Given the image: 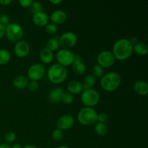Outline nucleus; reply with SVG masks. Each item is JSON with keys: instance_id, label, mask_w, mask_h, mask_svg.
<instances>
[{"instance_id": "nucleus-1", "label": "nucleus", "mask_w": 148, "mask_h": 148, "mask_svg": "<svg viewBox=\"0 0 148 148\" xmlns=\"http://www.w3.org/2000/svg\"><path fill=\"white\" fill-rule=\"evenodd\" d=\"M133 52V46L130 40L121 38L116 40L113 47V54L115 59L118 60H126L131 56Z\"/></svg>"}, {"instance_id": "nucleus-2", "label": "nucleus", "mask_w": 148, "mask_h": 148, "mask_svg": "<svg viewBox=\"0 0 148 148\" xmlns=\"http://www.w3.org/2000/svg\"><path fill=\"white\" fill-rule=\"evenodd\" d=\"M121 78L119 74L116 72H109L101 77L100 84L103 90L106 91H114L120 86Z\"/></svg>"}, {"instance_id": "nucleus-3", "label": "nucleus", "mask_w": 148, "mask_h": 148, "mask_svg": "<svg viewBox=\"0 0 148 148\" xmlns=\"http://www.w3.org/2000/svg\"><path fill=\"white\" fill-rule=\"evenodd\" d=\"M67 69L59 64H54L49 68L47 77L49 80L54 84H59L64 82L67 77Z\"/></svg>"}, {"instance_id": "nucleus-4", "label": "nucleus", "mask_w": 148, "mask_h": 148, "mask_svg": "<svg viewBox=\"0 0 148 148\" xmlns=\"http://www.w3.org/2000/svg\"><path fill=\"white\" fill-rule=\"evenodd\" d=\"M97 116L98 114L93 108L85 107L78 113L77 119L82 125L89 126L96 123Z\"/></svg>"}, {"instance_id": "nucleus-5", "label": "nucleus", "mask_w": 148, "mask_h": 148, "mask_svg": "<svg viewBox=\"0 0 148 148\" xmlns=\"http://www.w3.org/2000/svg\"><path fill=\"white\" fill-rule=\"evenodd\" d=\"M100 101V95L98 91L94 89L84 90L81 95V101L86 107L96 106Z\"/></svg>"}, {"instance_id": "nucleus-6", "label": "nucleus", "mask_w": 148, "mask_h": 148, "mask_svg": "<svg viewBox=\"0 0 148 148\" xmlns=\"http://www.w3.org/2000/svg\"><path fill=\"white\" fill-rule=\"evenodd\" d=\"M5 35L10 41L18 42L23 37V29L17 23H9L6 26Z\"/></svg>"}, {"instance_id": "nucleus-7", "label": "nucleus", "mask_w": 148, "mask_h": 148, "mask_svg": "<svg viewBox=\"0 0 148 148\" xmlns=\"http://www.w3.org/2000/svg\"><path fill=\"white\" fill-rule=\"evenodd\" d=\"M58 40H59V46H61L64 49L69 50V49L72 48L76 44L77 38L75 33L69 31L63 33Z\"/></svg>"}, {"instance_id": "nucleus-8", "label": "nucleus", "mask_w": 148, "mask_h": 148, "mask_svg": "<svg viewBox=\"0 0 148 148\" xmlns=\"http://www.w3.org/2000/svg\"><path fill=\"white\" fill-rule=\"evenodd\" d=\"M56 60L62 66H70L74 62L75 54L69 49H62L56 53Z\"/></svg>"}, {"instance_id": "nucleus-9", "label": "nucleus", "mask_w": 148, "mask_h": 148, "mask_svg": "<svg viewBox=\"0 0 148 148\" xmlns=\"http://www.w3.org/2000/svg\"><path fill=\"white\" fill-rule=\"evenodd\" d=\"M46 72L44 66L41 64H34L29 67L27 70L28 78L33 81H38L41 79Z\"/></svg>"}, {"instance_id": "nucleus-10", "label": "nucleus", "mask_w": 148, "mask_h": 148, "mask_svg": "<svg viewBox=\"0 0 148 148\" xmlns=\"http://www.w3.org/2000/svg\"><path fill=\"white\" fill-rule=\"evenodd\" d=\"M115 57L113 54L112 51H103L98 54L97 61L98 65L103 67H110L115 62Z\"/></svg>"}, {"instance_id": "nucleus-11", "label": "nucleus", "mask_w": 148, "mask_h": 148, "mask_svg": "<svg viewBox=\"0 0 148 148\" xmlns=\"http://www.w3.org/2000/svg\"><path fill=\"white\" fill-rule=\"evenodd\" d=\"M74 124H75V119L70 114H65L62 116L56 122L58 129L62 131L69 130L74 125Z\"/></svg>"}, {"instance_id": "nucleus-12", "label": "nucleus", "mask_w": 148, "mask_h": 148, "mask_svg": "<svg viewBox=\"0 0 148 148\" xmlns=\"http://www.w3.org/2000/svg\"><path fill=\"white\" fill-rule=\"evenodd\" d=\"M14 53L16 56L23 58L27 56L30 52V45L25 40H19L14 46Z\"/></svg>"}, {"instance_id": "nucleus-13", "label": "nucleus", "mask_w": 148, "mask_h": 148, "mask_svg": "<svg viewBox=\"0 0 148 148\" xmlns=\"http://www.w3.org/2000/svg\"><path fill=\"white\" fill-rule=\"evenodd\" d=\"M72 66L74 72L77 75H82L86 72V66L85 64L82 62V59L79 55H75L74 62L72 64Z\"/></svg>"}, {"instance_id": "nucleus-14", "label": "nucleus", "mask_w": 148, "mask_h": 148, "mask_svg": "<svg viewBox=\"0 0 148 148\" xmlns=\"http://www.w3.org/2000/svg\"><path fill=\"white\" fill-rule=\"evenodd\" d=\"M49 17L44 12H40L33 14V22L38 26H46L49 23Z\"/></svg>"}, {"instance_id": "nucleus-15", "label": "nucleus", "mask_w": 148, "mask_h": 148, "mask_svg": "<svg viewBox=\"0 0 148 148\" xmlns=\"http://www.w3.org/2000/svg\"><path fill=\"white\" fill-rule=\"evenodd\" d=\"M63 92L64 91L62 88H53L49 91V94H48V98H49V101H51L53 103H58L61 101V98H62Z\"/></svg>"}, {"instance_id": "nucleus-16", "label": "nucleus", "mask_w": 148, "mask_h": 148, "mask_svg": "<svg viewBox=\"0 0 148 148\" xmlns=\"http://www.w3.org/2000/svg\"><path fill=\"white\" fill-rule=\"evenodd\" d=\"M66 14L62 10H56L52 12L51 20L53 24H62L66 20Z\"/></svg>"}, {"instance_id": "nucleus-17", "label": "nucleus", "mask_w": 148, "mask_h": 148, "mask_svg": "<svg viewBox=\"0 0 148 148\" xmlns=\"http://www.w3.org/2000/svg\"><path fill=\"white\" fill-rule=\"evenodd\" d=\"M67 90L69 93H71L72 95L79 94L83 91L82 84L77 80L70 81L67 85Z\"/></svg>"}, {"instance_id": "nucleus-18", "label": "nucleus", "mask_w": 148, "mask_h": 148, "mask_svg": "<svg viewBox=\"0 0 148 148\" xmlns=\"http://www.w3.org/2000/svg\"><path fill=\"white\" fill-rule=\"evenodd\" d=\"M134 90L140 95H145L148 93V84L145 81L138 80L134 85Z\"/></svg>"}, {"instance_id": "nucleus-19", "label": "nucleus", "mask_w": 148, "mask_h": 148, "mask_svg": "<svg viewBox=\"0 0 148 148\" xmlns=\"http://www.w3.org/2000/svg\"><path fill=\"white\" fill-rule=\"evenodd\" d=\"M40 58L44 64H49L53 59V53L47 48H43L40 52Z\"/></svg>"}, {"instance_id": "nucleus-20", "label": "nucleus", "mask_w": 148, "mask_h": 148, "mask_svg": "<svg viewBox=\"0 0 148 148\" xmlns=\"http://www.w3.org/2000/svg\"><path fill=\"white\" fill-rule=\"evenodd\" d=\"M28 85V79L25 76L19 75L13 80V86L17 89H24Z\"/></svg>"}, {"instance_id": "nucleus-21", "label": "nucleus", "mask_w": 148, "mask_h": 148, "mask_svg": "<svg viewBox=\"0 0 148 148\" xmlns=\"http://www.w3.org/2000/svg\"><path fill=\"white\" fill-rule=\"evenodd\" d=\"M133 51L140 56H144L147 53L148 46L145 43H137L133 46Z\"/></svg>"}, {"instance_id": "nucleus-22", "label": "nucleus", "mask_w": 148, "mask_h": 148, "mask_svg": "<svg viewBox=\"0 0 148 148\" xmlns=\"http://www.w3.org/2000/svg\"><path fill=\"white\" fill-rule=\"evenodd\" d=\"M95 84V77L92 75H88L84 79L82 88L83 90L92 89Z\"/></svg>"}, {"instance_id": "nucleus-23", "label": "nucleus", "mask_w": 148, "mask_h": 148, "mask_svg": "<svg viewBox=\"0 0 148 148\" xmlns=\"http://www.w3.org/2000/svg\"><path fill=\"white\" fill-rule=\"evenodd\" d=\"M94 130H95L96 134L100 136H105L108 133V127H107L106 124H103V123H95Z\"/></svg>"}, {"instance_id": "nucleus-24", "label": "nucleus", "mask_w": 148, "mask_h": 148, "mask_svg": "<svg viewBox=\"0 0 148 148\" xmlns=\"http://www.w3.org/2000/svg\"><path fill=\"white\" fill-rule=\"evenodd\" d=\"M59 47V40L56 38H51L46 42V47L51 50V51H54L57 50L58 48Z\"/></svg>"}, {"instance_id": "nucleus-25", "label": "nucleus", "mask_w": 148, "mask_h": 148, "mask_svg": "<svg viewBox=\"0 0 148 148\" xmlns=\"http://www.w3.org/2000/svg\"><path fill=\"white\" fill-rule=\"evenodd\" d=\"M11 58L10 52L6 49H0V65L8 63Z\"/></svg>"}, {"instance_id": "nucleus-26", "label": "nucleus", "mask_w": 148, "mask_h": 148, "mask_svg": "<svg viewBox=\"0 0 148 148\" xmlns=\"http://www.w3.org/2000/svg\"><path fill=\"white\" fill-rule=\"evenodd\" d=\"M29 8H30V13L33 14L43 11V6L41 2L39 1H33Z\"/></svg>"}, {"instance_id": "nucleus-27", "label": "nucleus", "mask_w": 148, "mask_h": 148, "mask_svg": "<svg viewBox=\"0 0 148 148\" xmlns=\"http://www.w3.org/2000/svg\"><path fill=\"white\" fill-rule=\"evenodd\" d=\"M92 75L95 77L101 78L103 76V68L98 64L95 65L92 67Z\"/></svg>"}, {"instance_id": "nucleus-28", "label": "nucleus", "mask_w": 148, "mask_h": 148, "mask_svg": "<svg viewBox=\"0 0 148 148\" xmlns=\"http://www.w3.org/2000/svg\"><path fill=\"white\" fill-rule=\"evenodd\" d=\"M61 101L66 104H70L74 101V96L69 92H63L61 98Z\"/></svg>"}, {"instance_id": "nucleus-29", "label": "nucleus", "mask_w": 148, "mask_h": 148, "mask_svg": "<svg viewBox=\"0 0 148 148\" xmlns=\"http://www.w3.org/2000/svg\"><path fill=\"white\" fill-rule=\"evenodd\" d=\"M46 33L50 35L55 34L57 32V26L56 25L53 24V23H49L46 25Z\"/></svg>"}, {"instance_id": "nucleus-30", "label": "nucleus", "mask_w": 148, "mask_h": 148, "mask_svg": "<svg viewBox=\"0 0 148 148\" xmlns=\"http://www.w3.org/2000/svg\"><path fill=\"white\" fill-rule=\"evenodd\" d=\"M64 137V133L61 130H59V129H56L54 131L52 132V137L54 140L56 141H60V140H62Z\"/></svg>"}, {"instance_id": "nucleus-31", "label": "nucleus", "mask_w": 148, "mask_h": 148, "mask_svg": "<svg viewBox=\"0 0 148 148\" xmlns=\"http://www.w3.org/2000/svg\"><path fill=\"white\" fill-rule=\"evenodd\" d=\"M108 119V114L106 113H101V114H98L97 116V121L100 123H103V124H106Z\"/></svg>"}, {"instance_id": "nucleus-32", "label": "nucleus", "mask_w": 148, "mask_h": 148, "mask_svg": "<svg viewBox=\"0 0 148 148\" xmlns=\"http://www.w3.org/2000/svg\"><path fill=\"white\" fill-rule=\"evenodd\" d=\"M4 138H5V141L7 143H12L15 140L16 135L13 132H8L5 134Z\"/></svg>"}, {"instance_id": "nucleus-33", "label": "nucleus", "mask_w": 148, "mask_h": 148, "mask_svg": "<svg viewBox=\"0 0 148 148\" xmlns=\"http://www.w3.org/2000/svg\"><path fill=\"white\" fill-rule=\"evenodd\" d=\"M28 85L29 90L32 91V92H36L39 88V84L37 81L31 80L30 82H28V85Z\"/></svg>"}, {"instance_id": "nucleus-34", "label": "nucleus", "mask_w": 148, "mask_h": 148, "mask_svg": "<svg viewBox=\"0 0 148 148\" xmlns=\"http://www.w3.org/2000/svg\"><path fill=\"white\" fill-rule=\"evenodd\" d=\"M10 23V18L7 14H1L0 15V24L7 26Z\"/></svg>"}, {"instance_id": "nucleus-35", "label": "nucleus", "mask_w": 148, "mask_h": 148, "mask_svg": "<svg viewBox=\"0 0 148 148\" xmlns=\"http://www.w3.org/2000/svg\"><path fill=\"white\" fill-rule=\"evenodd\" d=\"M33 1V0H19V4L23 7H29Z\"/></svg>"}, {"instance_id": "nucleus-36", "label": "nucleus", "mask_w": 148, "mask_h": 148, "mask_svg": "<svg viewBox=\"0 0 148 148\" xmlns=\"http://www.w3.org/2000/svg\"><path fill=\"white\" fill-rule=\"evenodd\" d=\"M5 31H6V26L0 24V39H1V38H3V36L5 35Z\"/></svg>"}, {"instance_id": "nucleus-37", "label": "nucleus", "mask_w": 148, "mask_h": 148, "mask_svg": "<svg viewBox=\"0 0 148 148\" xmlns=\"http://www.w3.org/2000/svg\"><path fill=\"white\" fill-rule=\"evenodd\" d=\"M12 0H0V4L4 6H7L12 3Z\"/></svg>"}, {"instance_id": "nucleus-38", "label": "nucleus", "mask_w": 148, "mask_h": 148, "mask_svg": "<svg viewBox=\"0 0 148 148\" xmlns=\"http://www.w3.org/2000/svg\"><path fill=\"white\" fill-rule=\"evenodd\" d=\"M129 40H130V42L131 43V44L133 46H134V45L137 44V38L136 37L131 38H130Z\"/></svg>"}, {"instance_id": "nucleus-39", "label": "nucleus", "mask_w": 148, "mask_h": 148, "mask_svg": "<svg viewBox=\"0 0 148 148\" xmlns=\"http://www.w3.org/2000/svg\"><path fill=\"white\" fill-rule=\"evenodd\" d=\"M0 148H11V146L7 143H2L0 145Z\"/></svg>"}, {"instance_id": "nucleus-40", "label": "nucleus", "mask_w": 148, "mask_h": 148, "mask_svg": "<svg viewBox=\"0 0 148 148\" xmlns=\"http://www.w3.org/2000/svg\"><path fill=\"white\" fill-rule=\"evenodd\" d=\"M51 3L52 4H60V3L62 2V0H50Z\"/></svg>"}, {"instance_id": "nucleus-41", "label": "nucleus", "mask_w": 148, "mask_h": 148, "mask_svg": "<svg viewBox=\"0 0 148 148\" xmlns=\"http://www.w3.org/2000/svg\"><path fill=\"white\" fill-rule=\"evenodd\" d=\"M22 148H38L36 146H34V145H25Z\"/></svg>"}, {"instance_id": "nucleus-42", "label": "nucleus", "mask_w": 148, "mask_h": 148, "mask_svg": "<svg viewBox=\"0 0 148 148\" xmlns=\"http://www.w3.org/2000/svg\"><path fill=\"white\" fill-rule=\"evenodd\" d=\"M11 148H22V147L19 144H14L13 145L12 147H11Z\"/></svg>"}, {"instance_id": "nucleus-43", "label": "nucleus", "mask_w": 148, "mask_h": 148, "mask_svg": "<svg viewBox=\"0 0 148 148\" xmlns=\"http://www.w3.org/2000/svg\"><path fill=\"white\" fill-rule=\"evenodd\" d=\"M57 148H69V147H67V146H66V145H61V146H59Z\"/></svg>"}]
</instances>
